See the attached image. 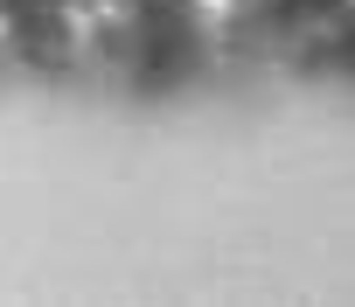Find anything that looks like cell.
<instances>
[{
  "mask_svg": "<svg viewBox=\"0 0 355 307\" xmlns=\"http://www.w3.org/2000/svg\"><path fill=\"white\" fill-rule=\"evenodd\" d=\"M56 22H63L70 63H84V70H119L146 42L139 35V0H63Z\"/></svg>",
  "mask_w": 355,
  "mask_h": 307,
  "instance_id": "1",
  "label": "cell"
},
{
  "mask_svg": "<svg viewBox=\"0 0 355 307\" xmlns=\"http://www.w3.org/2000/svg\"><path fill=\"white\" fill-rule=\"evenodd\" d=\"M8 42H15V22H8V8H0V56H8Z\"/></svg>",
  "mask_w": 355,
  "mask_h": 307,
  "instance_id": "3",
  "label": "cell"
},
{
  "mask_svg": "<svg viewBox=\"0 0 355 307\" xmlns=\"http://www.w3.org/2000/svg\"><path fill=\"white\" fill-rule=\"evenodd\" d=\"M265 8H272V0H189V22H196L209 42H237L244 28L265 22Z\"/></svg>",
  "mask_w": 355,
  "mask_h": 307,
  "instance_id": "2",
  "label": "cell"
}]
</instances>
